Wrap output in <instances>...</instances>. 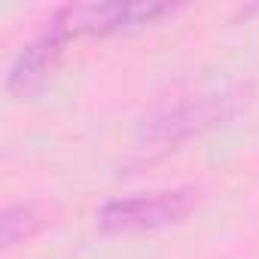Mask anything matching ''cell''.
<instances>
[{
  "label": "cell",
  "mask_w": 259,
  "mask_h": 259,
  "mask_svg": "<svg viewBox=\"0 0 259 259\" xmlns=\"http://www.w3.org/2000/svg\"><path fill=\"white\" fill-rule=\"evenodd\" d=\"M244 92L232 85L198 89L177 95L174 101L156 104L138 125V150H174L177 144L207 132V128L235 116Z\"/></svg>",
  "instance_id": "6da1fadb"
},
{
  "label": "cell",
  "mask_w": 259,
  "mask_h": 259,
  "mask_svg": "<svg viewBox=\"0 0 259 259\" xmlns=\"http://www.w3.org/2000/svg\"><path fill=\"white\" fill-rule=\"evenodd\" d=\"M198 204V192L192 186H174V189H153V192H135L110 198L98 210L101 232L125 235V232H153L165 226L183 223Z\"/></svg>",
  "instance_id": "7a4b0ae2"
},
{
  "label": "cell",
  "mask_w": 259,
  "mask_h": 259,
  "mask_svg": "<svg viewBox=\"0 0 259 259\" xmlns=\"http://www.w3.org/2000/svg\"><path fill=\"white\" fill-rule=\"evenodd\" d=\"M171 13L174 7L168 4H119V0L116 4H67V7H58L46 19V25L70 43L79 37L132 34L156 25Z\"/></svg>",
  "instance_id": "3957f363"
},
{
  "label": "cell",
  "mask_w": 259,
  "mask_h": 259,
  "mask_svg": "<svg viewBox=\"0 0 259 259\" xmlns=\"http://www.w3.org/2000/svg\"><path fill=\"white\" fill-rule=\"evenodd\" d=\"M64 49H67V40L46 25L34 40H28L16 52V58H13V64L7 70L4 89L10 95H31V92H37L55 73V67L61 64Z\"/></svg>",
  "instance_id": "277c9868"
},
{
  "label": "cell",
  "mask_w": 259,
  "mask_h": 259,
  "mask_svg": "<svg viewBox=\"0 0 259 259\" xmlns=\"http://www.w3.org/2000/svg\"><path fill=\"white\" fill-rule=\"evenodd\" d=\"M43 213L37 204H10L0 217V241L4 247H16L28 238H34L43 229Z\"/></svg>",
  "instance_id": "5b68a950"
}]
</instances>
